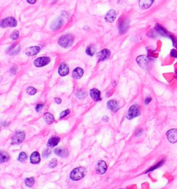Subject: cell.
<instances>
[{"mask_svg":"<svg viewBox=\"0 0 177 189\" xmlns=\"http://www.w3.org/2000/svg\"><path fill=\"white\" fill-rule=\"evenodd\" d=\"M86 170L84 167H78L73 169L70 175V177L72 180L78 181L81 180L86 175Z\"/></svg>","mask_w":177,"mask_h":189,"instance_id":"1","label":"cell"},{"mask_svg":"<svg viewBox=\"0 0 177 189\" xmlns=\"http://www.w3.org/2000/svg\"><path fill=\"white\" fill-rule=\"evenodd\" d=\"M73 40L74 38L71 35H64L60 38V39L59 40L58 44L62 48H67L72 46V44L73 43Z\"/></svg>","mask_w":177,"mask_h":189,"instance_id":"2","label":"cell"},{"mask_svg":"<svg viewBox=\"0 0 177 189\" xmlns=\"http://www.w3.org/2000/svg\"><path fill=\"white\" fill-rule=\"evenodd\" d=\"M141 115V109L138 105L131 106L129 109V111L127 114V118L128 120H132V119L136 118Z\"/></svg>","mask_w":177,"mask_h":189,"instance_id":"3","label":"cell"},{"mask_svg":"<svg viewBox=\"0 0 177 189\" xmlns=\"http://www.w3.org/2000/svg\"><path fill=\"white\" fill-rule=\"evenodd\" d=\"M17 25V22L14 17H9L1 20V26L2 28L15 27Z\"/></svg>","mask_w":177,"mask_h":189,"instance_id":"4","label":"cell"},{"mask_svg":"<svg viewBox=\"0 0 177 189\" xmlns=\"http://www.w3.org/2000/svg\"><path fill=\"white\" fill-rule=\"evenodd\" d=\"M51 61V59L48 57H38L34 61V65L36 67H42L48 64Z\"/></svg>","mask_w":177,"mask_h":189,"instance_id":"5","label":"cell"},{"mask_svg":"<svg viewBox=\"0 0 177 189\" xmlns=\"http://www.w3.org/2000/svg\"><path fill=\"white\" fill-rule=\"evenodd\" d=\"M167 138L168 141L172 144L177 142V129L172 128L169 130L166 133Z\"/></svg>","mask_w":177,"mask_h":189,"instance_id":"6","label":"cell"},{"mask_svg":"<svg viewBox=\"0 0 177 189\" xmlns=\"http://www.w3.org/2000/svg\"><path fill=\"white\" fill-rule=\"evenodd\" d=\"M25 139V133L24 132H17L16 133L12 138V144H19L22 143Z\"/></svg>","mask_w":177,"mask_h":189,"instance_id":"7","label":"cell"},{"mask_svg":"<svg viewBox=\"0 0 177 189\" xmlns=\"http://www.w3.org/2000/svg\"><path fill=\"white\" fill-rule=\"evenodd\" d=\"M111 53L108 49H104L97 54V58L99 61H104L110 57Z\"/></svg>","mask_w":177,"mask_h":189,"instance_id":"8","label":"cell"},{"mask_svg":"<svg viewBox=\"0 0 177 189\" xmlns=\"http://www.w3.org/2000/svg\"><path fill=\"white\" fill-rule=\"evenodd\" d=\"M107 166L105 162L104 161L98 162L97 168H96V171H97L98 174L102 175L105 173V172L107 171Z\"/></svg>","mask_w":177,"mask_h":189,"instance_id":"9","label":"cell"},{"mask_svg":"<svg viewBox=\"0 0 177 189\" xmlns=\"http://www.w3.org/2000/svg\"><path fill=\"white\" fill-rule=\"evenodd\" d=\"M40 51V48L39 46H32L28 48L25 50V53L27 56H34L36 55Z\"/></svg>","mask_w":177,"mask_h":189,"instance_id":"10","label":"cell"},{"mask_svg":"<svg viewBox=\"0 0 177 189\" xmlns=\"http://www.w3.org/2000/svg\"><path fill=\"white\" fill-rule=\"evenodd\" d=\"M116 13L114 10H110L107 12V13L106 14L105 17H104V19L107 22H113L116 19Z\"/></svg>","mask_w":177,"mask_h":189,"instance_id":"11","label":"cell"},{"mask_svg":"<svg viewBox=\"0 0 177 189\" xmlns=\"http://www.w3.org/2000/svg\"><path fill=\"white\" fill-rule=\"evenodd\" d=\"M69 73V69L67 63H61V65L59 66V69H58V73L60 76H66Z\"/></svg>","mask_w":177,"mask_h":189,"instance_id":"12","label":"cell"},{"mask_svg":"<svg viewBox=\"0 0 177 189\" xmlns=\"http://www.w3.org/2000/svg\"><path fill=\"white\" fill-rule=\"evenodd\" d=\"M129 29V22L127 19L123 20L119 25V31L120 34H125Z\"/></svg>","mask_w":177,"mask_h":189,"instance_id":"13","label":"cell"},{"mask_svg":"<svg viewBox=\"0 0 177 189\" xmlns=\"http://www.w3.org/2000/svg\"><path fill=\"white\" fill-rule=\"evenodd\" d=\"M64 24V19L62 17H59L55 20V21L53 22V23L51 24V29L53 30H58L59 28H60L62 27V26Z\"/></svg>","mask_w":177,"mask_h":189,"instance_id":"14","label":"cell"},{"mask_svg":"<svg viewBox=\"0 0 177 189\" xmlns=\"http://www.w3.org/2000/svg\"><path fill=\"white\" fill-rule=\"evenodd\" d=\"M90 95H91L92 99L96 102H98L101 100V98H100V92L96 88H93V89L90 90Z\"/></svg>","mask_w":177,"mask_h":189,"instance_id":"15","label":"cell"},{"mask_svg":"<svg viewBox=\"0 0 177 189\" xmlns=\"http://www.w3.org/2000/svg\"><path fill=\"white\" fill-rule=\"evenodd\" d=\"M154 0H139V6L142 9H147L151 6Z\"/></svg>","mask_w":177,"mask_h":189,"instance_id":"16","label":"cell"},{"mask_svg":"<svg viewBox=\"0 0 177 189\" xmlns=\"http://www.w3.org/2000/svg\"><path fill=\"white\" fill-rule=\"evenodd\" d=\"M83 74H84L83 69L80 67H78L74 69V71H73V73H72V77L77 79H80V78L82 77V75H83Z\"/></svg>","mask_w":177,"mask_h":189,"instance_id":"17","label":"cell"},{"mask_svg":"<svg viewBox=\"0 0 177 189\" xmlns=\"http://www.w3.org/2000/svg\"><path fill=\"white\" fill-rule=\"evenodd\" d=\"M55 153L59 157H66L69 155V152H68L67 149H63V148H57L55 150Z\"/></svg>","mask_w":177,"mask_h":189,"instance_id":"18","label":"cell"},{"mask_svg":"<svg viewBox=\"0 0 177 189\" xmlns=\"http://www.w3.org/2000/svg\"><path fill=\"white\" fill-rule=\"evenodd\" d=\"M59 140H60V139H59V137H51V138L49 139L48 143H47V146L51 148L54 147L55 146L58 144V143L59 142Z\"/></svg>","mask_w":177,"mask_h":189,"instance_id":"19","label":"cell"},{"mask_svg":"<svg viewBox=\"0 0 177 189\" xmlns=\"http://www.w3.org/2000/svg\"><path fill=\"white\" fill-rule=\"evenodd\" d=\"M107 107L112 111H117L118 110V104L115 100H110L107 103Z\"/></svg>","mask_w":177,"mask_h":189,"instance_id":"20","label":"cell"},{"mask_svg":"<svg viewBox=\"0 0 177 189\" xmlns=\"http://www.w3.org/2000/svg\"><path fill=\"white\" fill-rule=\"evenodd\" d=\"M155 28H156V31H157L160 35H161L162 36H164V37H168L169 36V34H168V31H167V30L165 29V28H164L163 27H162V26L159 25V24H156V26H155Z\"/></svg>","mask_w":177,"mask_h":189,"instance_id":"21","label":"cell"},{"mask_svg":"<svg viewBox=\"0 0 177 189\" xmlns=\"http://www.w3.org/2000/svg\"><path fill=\"white\" fill-rule=\"evenodd\" d=\"M30 162L33 164H38L40 162V155L38 152H34L32 153L30 157Z\"/></svg>","mask_w":177,"mask_h":189,"instance_id":"22","label":"cell"},{"mask_svg":"<svg viewBox=\"0 0 177 189\" xmlns=\"http://www.w3.org/2000/svg\"><path fill=\"white\" fill-rule=\"evenodd\" d=\"M44 119L45 120V122H46V124H52V123L55 121L54 117L50 113H46L44 115Z\"/></svg>","mask_w":177,"mask_h":189,"instance_id":"23","label":"cell"},{"mask_svg":"<svg viewBox=\"0 0 177 189\" xmlns=\"http://www.w3.org/2000/svg\"><path fill=\"white\" fill-rule=\"evenodd\" d=\"M136 61L138 63H139L141 66L143 67L144 66L146 65V63L147 62V58L145 56L142 55V56H139V57H137Z\"/></svg>","mask_w":177,"mask_h":189,"instance_id":"24","label":"cell"},{"mask_svg":"<svg viewBox=\"0 0 177 189\" xmlns=\"http://www.w3.org/2000/svg\"><path fill=\"white\" fill-rule=\"evenodd\" d=\"M9 159V155H8V153H6V152L1 151V155H0V161H1V163H4V162L8 161Z\"/></svg>","mask_w":177,"mask_h":189,"instance_id":"25","label":"cell"},{"mask_svg":"<svg viewBox=\"0 0 177 189\" xmlns=\"http://www.w3.org/2000/svg\"><path fill=\"white\" fill-rule=\"evenodd\" d=\"M25 184H26V186L30 187V188H31V187L33 186V185H34V184H35V179H34L33 177H30V178L26 179Z\"/></svg>","mask_w":177,"mask_h":189,"instance_id":"26","label":"cell"},{"mask_svg":"<svg viewBox=\"0 0 177 189\" xmlns=\"http://www.w3.org/2000/svg\"><path fill=\"white\" fill-rule=\"evenodd\" d=\"M26 92H27V93L28 94H30V95H33V94L36 93L37 90L36 88L30 86V87H28L27 89H26Z\"/></svg>","mask_w":177,"mask_h":189,"instance_id":"27","label":"cell"},{"mask_svg":"<svg viewBox=\"0 0 177 189\" xmlns=\"http://www.w3.org/2000/svg\"><path fill=\"white\" fill-rule=\"evenodd\" d=\"M19 36H20L19 32H18L17 30H14V31L13 32V33L11 35V38L13 40H17V39L19 38Z\"/></svg>","mask_w":177,"mask_h":189,"instance_id":"28","label":"cell"},{"mask_svg":"<svg viewBox=\"0 0 177 189\" xmlns=\"http://www.w3.org/2000/svg\"><path fill=\"white\" fill-rule=\"evenodd\" d=\"M26 158H27V155H26V154L25 153H24V152H22V153L20 154L19 157H18V160L20 162H24L26 159Z\"/></svg>","mask_w":177,"mask_h":189,"instance_id":"29","label":"cell"},{"mask_svg":"<svg viewBox=\"0 0 177 189\" xmlns=\"http://www.w3.org/2000/svg\"><path fill=\"white\" fill-rule=\"evenodd\" d=\"M86 53H87L89 55H90V56H93L94 53H95V49L94 48H91V46L88 47L86 50Z\"/></svg>","mask_w":177,"mask_h":189,"instance_id":"30","label":"cell"},{"mask_svg":"<svg viewBox=\"0 0 177 189\" xmlns=\"http://www.w3.org/2000/svg\"><path fill=\"white\" fill-rule=\"evenodd\" d=\"M57 160L56 159H53L51 161L50 163H49V166L52 168H55V166H57Z\"/></svg>","mask_w":177,"mask_h":189,"instance_id":"31","label":"cell"},{"mask_svg":"<svg viewBox=\"0 0 177 189\" xmlns=\"http://www.w3.org/2000/svg\"><path fill=\"white\" fill-rule=\"evenodd\" d=\"M163 162H164V161H161V162H160L159 163L156 164V166H153V167H152V168H150V169H149V170H148L147 172H149V171H152V170H154V169H156V168H159L160 166H162V164H163Z\"/></svg>","mask_w":177,"mask_h":189,"instance_id":"32","label":"cell"},{"mask_svg":"<svg viewBox=\"0 0 177 189\" xmlns=\"http://www.w3.org/2000/svg\"><path fill=\"white\" fill-rule=\"evenodd\" d=\"M69 113H70L69 110H64L63 112H62V113H61L60 116H59V118H65V117L67 116V115H69Z\"/></svg>","mask_w":177,"mask_h":189,"instance_id":"33","label":"cell"},{"mask_svg":"<svg viewBox=\"0 0 177 189\" xmlns=\"http://www.w3.org/2000/svg\"><path fill=\"white\" fill-rule=\"evenodd\" d=\"M43 108H44V104H38V105L36 106V110L37 112H40L43 109Z\"/></svg>","mask_w":177,"mask_h":189,"instance_id":"34","label":"cell"},{"mask_svg":"<svg viewBox=\"0 0 177 189\" xmlns=\"http://www.w3.org/2000/svg\"><path fill=\"white\" fill-rule=\"evenodd\" d=\"M171 40H172V42H173V45H174V47L176 48H177V40L176 39V38L172 35H170Z\"/></svg>","mask_w":177,"mask_h":189,"instance_id":"35","label":"cell"},{"mask_svg":"<svg viewBox=\"0 0 177 189\" xmlns=\"http://www.w3.org/2000/svg\"><path fill=\"white\" fill-rule=\"evenodd\" d=\"M170 55L171 56L174 57V58H177V50H175V49H172V50H171Z\"/></svg>","mask_w":177,"mask_h":189,"instance_id":"36","label":"cell"},{"mask_svg":"<svg viewBox=\"0 0 177 189\" xmlns=\"http://www.w3.org/2000/svg\"><path fill=\"white\" fill-rule=\"evenodd\" d=\"M51 153V151H49V150L47 149L44 152V153H43V155H44L45 157H47L49 155H50Z\"/></svg>","mask_w":177,"mask_h":189,"instance_id":"37","label":"cell"},{"mask_svg":"<svg viewBox=\"0 0 177 189\" xmlns=\"http://www.w3.org/2000/svg\"><path fill=\"white\" fill-rule=\"evenodd\" d=\"M55 102H56V103H57V104H61V102H62V100H61L60 98H58V97L55 98Z\"/></svg>","mask_w":177,"mask_h":189,"instance_id":"38","label":"cell"},{"mask_svg":"<svg viewBox=\"0 0 177 189\" xmlns=\"http://www.w3.org/2000/svg\"><path fill=\"white\" fill-rule=\"evenodd\" d=\"M151 101H152V98L151 97H147V98H146V100H145V102L146 104H148Z\"/></svg>","mask_w":177,"mask_h":189,"instance_id":"39","label":"cell"},{"mask_svg":"<svg viewBox=\"0 0 177 189\" xmlns=\"http://www.w3.org/2000/svg\"><path fill=\"white\" fill-rule=\"evenodd\" d=\"M26 1H27L29 4H33L36 2L37 0H26Z\"/></svg>","mask_w":177,"mask_h":189,"instance_id":"40","label":"cell"}]
</instances>
